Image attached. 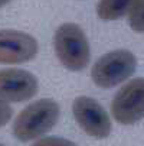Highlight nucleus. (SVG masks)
<instances>
[{
    "instance_id": "obj_3",
    "label": "nucleus",
    "mask_w": 144,
    "mask_h": 146,
    "mask_svg": "<svg viewBox=\"0 0 144 146\" xmlns=\"http://www.w3.org/2000/svg\"><path fill=\"white\" fill-rule=\"evenodd\" d=\"M137 68V58L128 49H115L97 59L91 78L99 88H112L128 80Z\"/></svg>"
},
{
    "instance_id": "obj_11",
    "label": "nucleus",
    "mask_w": 144,
    "mask_h": 146,
    "mask_svg": "<svg viewBox=\"0 0 144 146\" xmlns=\"http://www.w3.org/2000/svg\"><path fill=\"white\" fill-rule=\"evenodd\" d=\"M12 114H13V109L9 106V103L0 98V127H3L5 124L9 123Z\"/></svg>"
},
{
    "instance_id": "obj_1",
    "label": "nucleus",
    "mask_w": 144,
    "mask_h": 146,
    "mask_svg": "<svg viewBox=\"0 0 144 146\" xmlns=\"http://www.w3.org/2000/svg\"><path fill=\"white\" fill-rule=\"evenodd\" d=\"M59 104L52 98H40L26 106L13 123V135L20 142H30L48 133L59 119Z\"/></svg>"
},
{
    "instance_id": "obj_13",
    "label": "nucleus",
    "mask_w": 144,
    "mask_h": 146,
    "mask_svg": "<svg viewBox=\"0 0 144 146\" xmlns=\"http://www.w3.org/2000/svg\"><path fill=\"white\" fill-rule=\"evenodd\" d=\"M0 146H5V145H2V143H0Z\"/></svg>"
},
{
    "instance_id": "obj_9",
    "label": "nucleus",
    "mask_w": 144,
    "mask_h": 146,
    "mask_svg": "<svg viewBox=\"0 0 144 146\" xmlns=\"http://www.w3.org/2000/svg\"><path fill=\"white\" fill-rule=\"evenodd\" d=\"M130 28L137 33H144V0H138L128 16Z\"/></svg>"
},
{
    "instance_id": "obj_7",
    "label": "nucleus",
    "mask_w": 144,
    "mask_h": 146,
    "mask_svg": "<svg viewBox=\"0 0 144 146\" xmlns=\"http://www.w3.org/2000/svg\"><path fill=\"white\" fill-rule=\"evenodd\" d=\"M36 77L20 68L0 70V98L10 103L28 101L37 93Z\"/></svg>"
},
{
    "instance_id": "obj_6",
    "label": "nucleus",
    "mask_w": 144,
    "mask_h": 146,
    "mask_svg": "<svg viewBox=\"0 0 144 146\" xmlns=\"http://www.w3.org/2000/svg\"><path fill=\"white\" fill-rule=\"evenodd\" d=\"M37 40L32 35L14 29H0V64H25L37 55Z\"/></svg>"
},
{
    "instance_id": "obj_8",
    "label": "nucleus",
    "mask_w": 144,
    "mask_h": 146,
    "mask_svg": "<svg viewBox=\"0 0 144 146\" xmlns=\"http://www.w3.org/2000/svg\"><path fill=\"white\" fill-rule=\"evenodd\" d=\"M138 0H99L97 3V16L101 20H117L130 15Z\"/></svg>"
},
{
    "instance_id": "obj_4",
    "label": "nucleus",
    "mask_w": 144,
    "mask_h": 146,
    "mask_svg": "<svg viewBox=\"0 0 144 146\" xmlns=\"http://www.w3.org/2000/svg\"><path fill=\"white\" fill-rule=\"evenodd\" d=\"M111 114L124 126H131L144 117V78H134L117 91L111 103Z\"/></svg>"
},
{
    "instance_id": "obj_2",
    "label": "nucleus",
    "mask_w": 144,
    "mask_h": 146,
    "mask_svg": "<svg viewBox=\"0 0 144 146\" xmlns=\"http://www.w3.org/2000/svg\"><path fill=\"white\" fill-rule=\"evenodd\" d=\"M53 46L58 59L65 68L81 71L89 64L91 49L85 32L76 23H62L55 32Z\"/></svg>"
},
{
    "instance_id": "obj_5",
    "label": "nucleus",
    "mask_w": 144,
    "mask_h": 146,
    "mask_svg": "<svg viewBox=\"0 0 144 146\" xmlns=\"http://www.w3.org/2000/svg\"><path fill=\"white\" fill-rule=\"evenodd\" d=\"M72 113L79 127L94 139H105L111 133V119L101 104L88 97L79 96L72 103Z\"/></svg>"
},
{
    "instance_id": "obj_10",
    "label": "nucleus",
    "mask_w": 144,
    "mask_h": 146,
    "mask_svg": "<svg viewBox=\"0 0 144 146\" xmlns=\"http://www.w3.org/2000/svg\"><path fill=\"white\" fill-rule=\"evenodd\" d=\"M32 146H76L72 140L64 139V137H56V136H48L36 140Z\"/></svg>"
},
{
    "instance_id": "obj_12",
    "label": "nucleus",
    "mask_w": 144,
    "mask_h": 146,
    "mask_svg": "<svg viewBox=\"0 0 144 146\" xmlns=\"http://www.w3.org/2000/svg\"><path fill=\"white\" fill-rule=\"evenodd\" d=\"M9 2H10V0H0V9H2L3 6H6Z\"/></svg>"
}]
</instances>
